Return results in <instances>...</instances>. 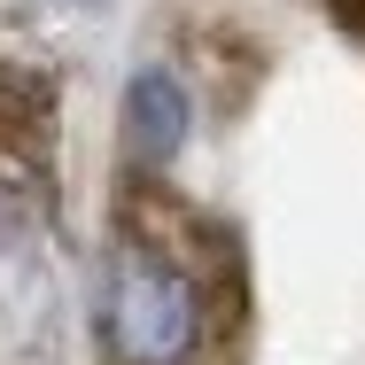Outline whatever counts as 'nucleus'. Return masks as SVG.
<instances>
[{"instance_id":"obj_2","label":"nucleus","mask_w":365,"mask_h":365,"mask_svg":"<svg viewBox=\"0 0 365 365\" xmlns=\"http://www.w3.org/2000/svg\"><path fill=\"white\" fill-rule=\"evenodd\" d=\"M63 163V86L39 63H0V202L47 218Z\"/></svg>"},{"instance_id":"obj_3","label":"nucleus","mask_w":365,"mask_h":365,"mask_svg":"<svg viewBox=\"0 0 365 365\" xmlns=\"http://www.w3.org/2000/svg\"><path fill=\"white\" fill-rule=\"evenodd\" d=\"M195 140V86L171 63H140L125 78V163L171 171Z\"/></svg>"},{"instance_id":"obj_4","label":"nucleus","mask_w":365,"mask_h":365,"mask_svg":"<svg viewBox=\"0 0 365 365\" xmlns=\"http://www.w3.org/2000/svg\"><path fill=\"white\" fill-rule=\"evenodd\" d=\"M319 8H327V24H334V31L365 55V0H319Z\"/></svg>"},{"instance_id":"obj_5","label":"nucleus","mask_w":365,"mask_h":365,"mask_svg":"<svg viewBox=\"0 0 365 365\" xmlns=\"http://www.w3.org/2000/svg\"><path fill=\"white\" fill-rule=\"evenodd\" d=\"M71 8H109V0H71Z\"/></svg>"},{"instance_id":"obj_1","label":"nucleus","mask_w":365,"mask_h":365,"mask_svg":"<svg viewBox=\"0 0 365 365\" xmlns=\"http://www.w3.org/2000/svg\"><path fill=\"white\" fill-rule=\"evenodd\" d=\"M257 295L241 225L195 202L171 171L125 163L93 257L101 365H249Z\"/></svg>"}]
</instances>
